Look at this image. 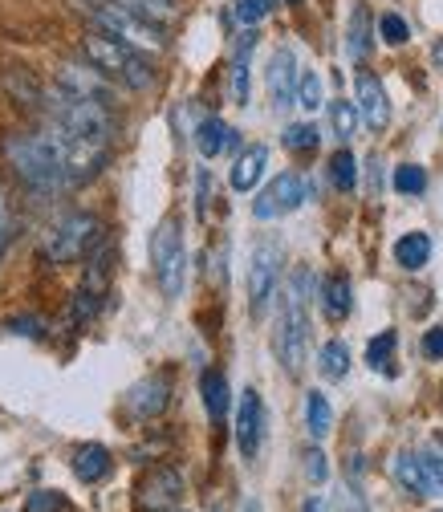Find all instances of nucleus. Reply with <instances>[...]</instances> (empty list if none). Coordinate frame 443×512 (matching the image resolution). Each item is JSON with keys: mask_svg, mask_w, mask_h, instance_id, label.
Wrapping results in <instances>:
<instances>
[{"mask_svg": "<svg viewBox=\"0 0 443 512\" xmlns=\"http://www.w3.org/2000/svg\"><path fill=\"white\" fill-rule=\"evenodd\" d=\"M114 5L131 9V13H143V17H151V21L175 17V0H114Z\"/></svg>", "mask_w": 443, "mask_h": 512, "instance_id": "nucleus-33", "label": "nucleus"}, {"mask_svg": "<svg viewBox=\"0 0 443 512\" xmlns=\"http://www.w3.org/2000/svg\"><path fill=\"white\" fill-rule=\"evenodd\" d=\"M196 183H200V191H196V212L204 216V208H208V171H200Z\"/></svg>", "mask_w": 443, "mask_h": 512, "instance_id": "nucleus-42", "label": "nucleus"}, {"mask_svg": "<svg viewBox=\"0 0 443 512\" xmlns=\"http://www.w3.org/2000/svg\"><path fill=\"white\" fill-rule=\"evenodd\" d=\"M277 281H281V248L277 244H257V252H252V269H248V309H252V317L269 313Z\"/></svg>", "mask_w": 443, "mask_h": 512, "instance_id": "nucleus-9", "label": "nucleus"}, {"mask_svg": "<svg viewBox=\"0 0 443 512\" xmlns=\"http://www.w3.org/2000/svg\"><path fill=\"white\" fill-rule=\"evenodd\" d=\"M391 476L399 480V488L407 492V496H431V492H439L435 488V480H431V472H427V464L415 456V452H399L395 456V464H391Z\"/></svg>", "mask_w": 443, "mask_h": 512, "instance_id": "nucleus-17", "label": "nucleus"}, {"mask_svg": "<svg viewBox=\"0 0 443 512\" xmlns=\"http://www.w3.org/2000/svg\"><path fill=\"white\" fill-rule=\"evenodd\" d=\"M305 427H309L313 439H326L330 427H334V407H330V399L322 391H309L305 395Z\"/></svg>", "mask_w": 443, "mask_h": 512, "instance_id": "nucleus-24", "label": "nucleus"}, {"mask_svg": "<svg viewBox=\"0 0 443 512\" xmlns=\"http://www.w3.org/2000/svg\"><path fill=\"white\" fill-rule=\"evenodd\" d=\"M41 114L49 118V126H61L78 139H94V143H110L114 135V110L106 102H90V98H78V94H66V90H45V106Z\"/></svg>", "mask_w": 443, "mask_h": 512, "instance_id": "nucleus-4", "label": "nucleus"}, {"mask_svg": "<svg viewBox=\"0 0 443 512\" xmlns=\"http://www.w3.org/2000/svg\"><path fill=\"white\" fill-rule=\"evenodd\" d=\"M354 106H358V118L370 126V131H387L391 126V102H387V90L374 74H358L354 78Z\"/></svg>", "mask_w": 443, "mask_h": 512, "instance_id": "nucleus-15", "label": "nucleus"}, {"mask_svg": "<svg viewBox=\"0 0 443 512\" xmlns=\"http://www.w3.org/2000/svg\"><path fill=\"white\" fill-rule=\"evenodd\" d=\"M5 159L17 171V179L29 191H61L74 187L70 179V135L61 126H45V131H21L5 139Z\"/></svg>", "mask_w": 443, "mask_h": 512, "instance_id": "nucleus-1", "label": "nucleus"}, {"mask_svg": "<svg viewBox=\"0 0 443 512\" xmlns=\"http://www.w3.org/2000/svg\"><path fill=\"white\" fill-rule=\"evenodd\" d=\"M236 443H240V456L244 460H257L261 456V443H265V399L257 391H244L240 407H236Z\"/></svg>", "mask_w": 443, "mask_h": 512, "instance_id": "nucleus-12", "label": "nucleus"}, {"mask_svg": "<svg viewBox=\"0 0 443 512\" xmlns=\"http://www.w3.org/2000/svg\"><path fill=\"white\" fill-rule=\"evenodd\" d=\"M395 346H399V334H395V330H383L378 338H370V346H366V362H370L374 370H391Z\"/></svg>", "mask_w": 443, "mask_h": 512, "instance_id": "nucleus-29", "label": "nucleus"}, {"mask_svg": "<svg viewBox=\"0 0 443 512\" xmlns=\"http://www.w3.org/2000/svg\"><path fill=\"white\" fill-rule=\"evenodd\" d=\"M346 49H350V57L354 61H366L370 57V13L358 5L354 13H350V33H346Z\"/></svg>", "mask_w": 443, "mask_h": 512, "instance_id": "nucleus-25", "label": "nucleus"}, {"mask_svg": "<svg viewBox=\"0 0 443 512\" xmlns=\"http://www.w3.org/2000/svg\"><path fill=\"white\" fill-rule=\"evenodd\" d=\"M423 354H427L431 362H443V326H431V330L423 334Z\"/></svg>", "mask_w": 443, "mask_h": 512, "instance_id": "nucleus-40", "label": "nucleus"}, {"mask_svg": "<svg viewBox=\"0 0 443 512\" xmlns=\"http://www.w3.org/2000/svg\"><path fill=\"white\" fill-rule=\"evenodd\" d=\"M90 17H94V25H98L102 33H110V37H118V41H126V45H135V49H143V53L167 45V33H163L159 21H151V17H143V13H131V9H122V5H114V0H94Z\"/></svg>", "mask_w": 443, "mask_h": 512, "instance_id": "nucleus-6", "label": "nucleus"}, {"mask_svg": "<svg viewBox=\"0 0 443 512\" xmlns=\"http://www.w3.org/2000/svg\"><path fill=\"white\" fill-rule=\"evenodd\" d=\"M167 399H171L167 374H163V378L151 374V378H143V382H135V387H131V395H126V411L139 415V419H155V415H163Z\"/></svg>", "mask_w": 443, "mask_h": 512, "instance_id": "nucleus-16", "label": "nucleus"}, {"mask_svg": "<svg viewBox=\"0 0 443 512\" xmlns=\"http://www.w3.org/2000/svg\"><path fill=\"white\" fill-rule=\"evenodd\" d=\"M57 90L114 106V86H110V78H106L102 70H94V66H78V61H66V66H57Z\"/></svg>", "mask_w": 443, "mask_h": 512, "instance_id": "nucleus-13", "label": "nucleus"}, {"mask_svg": "<svg viewBox=\"0 0 443 512\" xmlns=\"http://www.w3.org/2000/svg\"><path fill=\"white\" fill-rule=\"evenodd\" d=\"M236 143H240V135L232 131V126H228L224 118H204V122L196 126V147H200V155H204V159H216V155L232 151Z\"/></svg>", "mask_w": 443, "mask_h": 512, "instance_id": "nucleus-18", "label": "nucleus"}, {"mask_svg": "<svg viewBox=\"0 0 443 512\" xmlns=\"http://www.w3.org/2000/svg\"><path fill=\"white\" fill-rule=\"evenodd\" d=\"M330 126H334V135H338L342 143L354 139V131H358V106L346 102V98H334V102H330Z\"/></svg>", "mask_w": 443, "mask_h": 512, "instance_id": "nucleus-27", "label": "nucleus"}, {"mask_svg": "<svg viewBox=\"0 0 443 512\" xmlns=\"http://www.w3.org/2000/svg\"><path fill=\"white\" fill-rule=\"evenodd\" d=\"M183 500V476L171 464H155L147 468V476L135 488V504L143 512H171Z\"/></svg>", "mask_w": 443, "mask_h": 512, "instance_id": "nucleus-11", "label": "nucleus"}, {"mask_svg": "<svg viewBox=\"0 0 443 512\" xmlns=\"http://www.w3.org/2000/svg\"><path fill=\"white\" fill-rule=\"evenodd\" d=\"M435 512H443V508H435Z\"/></svg>", "mask_w": 443, "mask_h": 512, "instance_id": "nucleus-45", "label": "nucleus"}, {"mask_svg": "<svg viewBox=\"0 0 443 512\" xmlns=\"http://www.w3.org/2000/svg\"><path fill=\"white\" fill-rule=\"evenodd\" d=\"M41 330H45V322H41V317H13V322H9V334H25V338H41Z\"/></svg>", "mask_w": 443, "mask_h": 512, "instance_id": "nucleus-41", "label": "nucleus"}, {"mask_svg": "<svg viewBox=\"0 0 443 512\" xmlns=\"http://www.w3.org/2000/svg\"><path fill=\"white\" fill-rule=\"evenodd\" d=\"M350 305H354L350 277L346 273H330L322 281V309H326V317H330V322H342V317L350 313Z\"/></svg>", "mask_w": 443, "mask_h": 512, "instance_id": "nucleus-21", "label": "nucleus"}, {"mask_svg": "<svg viewBox=\"0 0 443 512\" xmlns=\"http://www.w3.org/2000/svg\"><path fill=\"white\" fill-rule=\"evenodd\" d=\"M305 200H309V179L297 175V171H285V175H277L261 191L257 200H252V216H257V220H277V216L297 212Z\"/></svg>", "mask_w": 443, "mask_h": 512, "instance_id": "nucleus-8", "label": "nucleus"}, {"mask_svg": "<svg viewBox=\"0 0 443 512\" xmlns=\"http://www.w3.org/2000/svg\"><path fill=\"white\" fill-rule=\"evenodd\" d=\"M61 492H49V488H41V492H29V500H25V512H61Z\"/></svg>", "mask_w": 443, "mask_h": 512, "instance_id": "nucleus-38", "label": "nucleus"}, {"mask_svg": "<svg viewBox=\"0 0 443 512\" xmlns=\"http://www.w3.org/2000/svg\"><path fill=\"white\" fill-rule=\"evenodd\" d=\"M82 49H86L90 66L102 70L110 82H118V86H126V90H147V86H155L151 57H147L143 49L126 45V41H118V37H110V33H90V37L82 41Z\"/></svg>", "mask_w": 443, "mask_h": 512, "instance_id": "nucleus-3", "label": "nucleus"}, {"mask_svg": "<svg viewBox=\"0 0 443 512\" xmlns=\"http://www.w3.org/2000/svg\"><path fill=\"white\" fill-rule=\"evenodd\" d=\"M395 191H403V196H423V191H427V171L419 163L395 167Z\"/></svg>", "mask_w": 443, "mask_h": 512, "instance_id": "nucleus-32", "label": "nucleus"}, {"mask_svg": "<svg viewBox=\"0 0 443 512\" xmlns=\"http://www.w3.org/2000/svg\"><path fill=\"white\" fill-rule=\"evenodd\" d=\"M151 265H155V281L163 289V297H179L183 293V277H187V252H183V236L175 220H163L151 232Z\"/></svg>", "mask_w": 443, "mask_h": 512, "instance_id": "nucleus-7", "label": "nucleus"}, {"mask_svg": "<svg viewBox=\"0 0 443 512\" xmlns=\"http://www.w3.org/2000/svg\"><path fill=\"white\" fill-rule=\"evenodd\" d=\"M301 460H305L301 468H305V480H309V484H326V480H330V464H326V452H322V447H309Z\"/></svg>", "mask_w": 443, "mask_h": 512, "instance_id": "nucleus-35", "label": "nucleus"}, {"mask_svg": "<svg viewBox=\"0 0 443 512\" xmlns=\"http://www.w3.org/2000/svg\"><path fill=\"white\" fill-rule=\"evenodd\" d=\"M265 82H269V98H273L277 110L297 106V82H301V70H297V53H293L289 45H281V49L269 57V74H265Z\"/></svg>", "mask_w": 443, "mask_h": 512, "instance_id": "nucleus-14", "label": "nucleus"}, {"mask_svg": "<svg viewBox=\"0 0 443 512\" xmlns=\"http://www.w3.org/2000/svg\"><path fill=\"white\" fill-rule=\"evenodd\" d=\"M378 37H383L387 45H407L411 29H407V21H403L399 13H387L383 21H378Z\"/></svg>", "mask_w": 443, "mask_h": 512, "instance_id": "nucleus-36", "label": "nucleus"}, {"mask_svg": "<svg viewBox=\"0 0 443 512\" xmlns=\"http://www.w3.org/2000/svg\"><path fill=\"white\" fill-rule=\"evenodd\" d=\"M431 261V236L427 232H407L395 240V265L407 273H419Z\"/></svg>", "mask_w": 443, "mask_h": 512, "instance_id": "nucleus-22", "label": "nucleus"}, {"mask_svg": "<svg viewBox=\"0 0 443 512\" xmlns=\"http://www.w3.org/2000/svg\"><path fill=\"white\" fill-rule=\"evenodd\" d=\"M318 126H313V122H289L285 126V135H281V143L289 147V151H297V155H305V151H313V147H318Z\"/></svg>", "mask_w": 443, "mask_h": 512, "instance_id": "nucleus-28", "label": "nucleus"}, {"mask_svg": "<svg viewBox=\"0 0 443 512\" xmlns=\"http://www.w3.org/2000/svg\"><path fill=\"white\" fill-rule=\"evenodd\" d=\"M244 512H261V508H257V504H252V500H248V504H244Z\"/></svg>", "mask_w": 443, "mask_h": 512, "instance_id": "nucleus-44", "label": "nucleus"}, {"mask_svg": "<svg viewBox=\"0 0 443 512\" xmlns=\"http://www.w3.org/2000/svg\"><path fill=\"white\" fill-rule=\"evenodd\" d=\"M98 244H102V220L90 216V212H74V216L57 220L45 232L41 256H45L49 265H74V261H86V256H94Z\"/></svg>", "mask_w": 443, "mask_h": 512, "instance_id": "nucleus-5", "label": "nucleus"}, {"mask_svg": "<svg viewBox=\"0 0 443 512\" xmlns=\"http://www.w3.org/2000/svg\"><path fill=\"white\" fill-rule=\"evenodd\" d=\"M318 370H322V378L342 382L350 374V350H346V342H326L322 354H318Z\"/></svg>", "mask_w": 443, "mask_h": 512, "instance_id": "nucleus-26", "label": "nucleus"}, {"mask_svg": "<svg viewBox=\"0 0 443 512\" xmlns=\"http://www.w3.org/2000/svg\"><path fill=\"white\" fill-rule=\"evenodd\" d=\"M106 293H110V261H106V252H94L90 269H86V277H82V285L74 289V301H70L74 326H90L94 322Z\"/></svg>", "mask_w": 443, "mask_h": 512, "instance_id": "nucleus-10", "label": "nucleus"}, {"mask_svg": "<svg viewBox=\"0 0 443 512\" xmlns=\"http://www.w3.org/2000/svg\"><path fill=\"white\" fill-rule=\"evenodd\" d=\"M301 512H330V508H326V500H322V496H309Z\"/></svg>", "mask_w": 443, "mask_h": 512, "instance_id": "nucleus-43", "label": "nucleus"}, {"mask_svg": "<svg viewBox=\"0 0 443 512\" xmlns=\"http://www.w3.org/2000/svg\"><path fill=\"white\" fill-rule=\"evenodd\" d=\"M297 106L301 110H318L322 106V78L313 70H301V82H297Z\"/></svg>", "mask_w": 443, "mask_h": 512, "instance_id": "nucleus-34", "label": "nucleus"}, {"mask_svg": "<svg viewBox=\"0 0 443 512\" xmlns=\"http://www.w3.org/2000/svg\"><path fill=\"white\" fill-rule=\"evenodd\" d=\"M419 460L427 464V472H431V480H435V488H443V443L439 439H431L423 452H419Z\"/></svg>", "mask_w": 443, "mask_h": 512, "instance_id": "nucleus-37", "label": "nucleus"}, {"mask_svg": "<svg viewBox=\"0 0 443 512\" xmlns=\"http://www.w3.org/2000/svg\"><path fill=\"white\" fill-rule=\"evenodd\" d=\"M110 468H114V460H110V452H106L102 443H82L78 452H74V476H78L82 484H98V480H106Z\"/></svg>", "mask_w": 443, "mask_h": 512, "instance_id": "nucleus-20", "label": "nucleus"}, {"mask_svg": "<svg viewBox=\"0 0 443 512\" xmlns=\"http://www.w3.org/2000/svg\"><path fill=\"white\" fill-rule=\"evenodd\" d=\"M273 9H277V0H236L232 13H236V21H240L244 29H257Z\"/></svg>", "mask_w": 443, "mask_h": 512, "instance_id": "nucleus-31", "label": "nucleus"}, {"mask_svg": "<svg viewBox=\"0 0 443 512\" xmlns=\"http://www.w3.org/2000/svg\"><path fill=\"white\" fill-rule=\"evenodd\" d=\"M273 350H277L289 378H297L305 370V354H309V269H297L285 285Z\"/></svg>", "mask_w": 443, "mask_h": 512, "instance_id": "nucleus-2", "label": "nucleus"}, {"mask_svg": "<svg viewBox=\"0 0 443 512\" xmlns=\"http://www.w3.org/2000/svg\"><path fill=\"white\" fill-rule=\"evenodd\" d=\"M200 391H204V407H208V415L220 423V419L228 415V407H232L228 378H224L220 370H204V374H200Z\"/></svg>", "mask_w": 443, "mask_h": 512, "instance_id": "nucleus-23", "label": "nucleus"}, {"mask_svg": "<svg viewBox=\"0 0 443 512\" xmlns=\"http://www.w3.org/2000/svg\"><path fill=\"white\" fill-rule=\"evenodd\" d=\"M265 167H269V147H248V151H240L236 155V163H232V187L236 191H257V183H261V175H265Z\"/></svg>", "mask_w": 443, "mask_h": 512, "instance_id": "nucleus-19", "label": "nucleus"}, {"mask_svg": "<svg viewBox=\"0 0 443 512\" xmlns=\"http://www.w3.org/2000/svg\"><path fill=\"white\" fill-rule=\"evenodd\" d=\"M330 179H334L338 191H354V183H358V159L350 151H338L330 159Z\"/></svg>", "mask_w": 443, "mask_h": 512, "instance_id": "nucleus-30", "label": "nucleus"}, {"mask_svg": "<svg viewBox=\"0 0 443 512\" xmlns=\"http://www.w3.org/2000/svg\"><path fill=\"white\" fill-rule=\"evenodd\" d=\"M13 240V212H9V196H5V187H0V256H5Z\"/></svg>", "mask_w": 443, "mask_h": 512, "instance_id": "nucleus-39", "label": "nucleus"}]
</instances>
